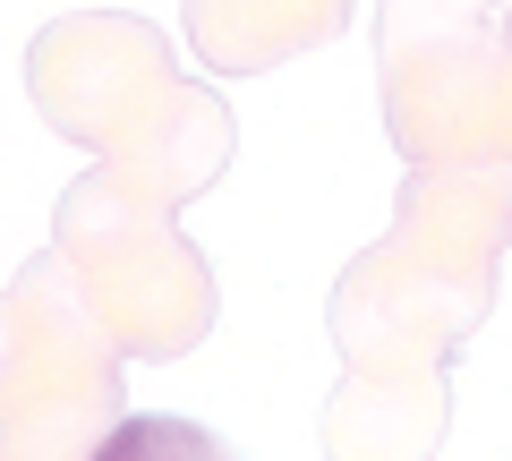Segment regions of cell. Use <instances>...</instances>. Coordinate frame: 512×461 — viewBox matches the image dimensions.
<instances>
[{"label": "cell", "mask_w": 512, "mask_h": 461, "mask_svg": "<svg viewBox=\"0 0 512 461\" xmlns=\"http://www.w3.org/2000/svg\"><path fill=\"white\" fill-rule=\"evenodd\" d=\"M512 248V163H410L393 231L333 282L342 385L325 402V453H436L453 427V359L495 308Z\"/></svg>", "instance_id": "6da1fadb"}, {"label": "cell", "mask_w": 512, "mask_h": 461, "mask_svg": "<svg viewBox=\"0 0 512 461\" xmlns=\"http://www.w3.org/2000/svg\"><path fill=\"white\" fill-rule=\"evenodd\" d=\"M120 402V351L77 299L60 248L26 257L0 291V461L103 453Z\"/></svg>", "instance_id": "7a4b0ae2"}, {"label": "cell", "mask_w": 512, "mask_h": 461, "mask_svg": "<svg viewBox=\"0 0 512 461\" xmlns=\"http://www.w3.org/2000/svg\"><path fill=\"white\" fill-rule=\"evenodd\" d=\"M52 248L120 359H188L214 333V274H205V257L171 231L163 205L120 197L103 171H86L60 197Z\"/></svg>", "instance_id": "3957f363"}, {"label": "cell", "mask_w": 512, "mask_h": 461, "mask_svg": "<svg viewBox=\"0 0 512 461\" xmlns=\"http://www.w3.org/2000/svg\"><path fill=\"white\" fill-rule=\"evenodd\" d=\"M384 137L402 163H512V77L495 9L478 0H384L376 9Z\"/></svg>", "instance_id": "277c9868"}, {"label": "cell", "mask_w": 512, "mask_h": 461, "mask_svg": "<svg viewBox=\"0 0 512 461\" xmlns=\"http://www.w3.org/2000/svg\"><path fill=\"white\" fill-rule=\"evenodd\" d=\"M171 35L128 9H69L26 43V94H35L43 129L69 146L111 154L171 103Z\"/></svg>", "instance_id": "5b68a950"}, {"label": "cell", "mask_w": 512, "mask_h": 461, "mask_svg": "<svg viewBox=\"0 0 512 461\" xmlns=\"http://www.w3.org/2000/svg\"><path fill=\"white\" fill-rule=\"evenodd\" d=\"M231 111H222L214 86H197V77H180L171 86V103L154 111L137 137H120L111 154H94V171H103L120 197H146L163 205V214H180V205H197L205 188L222 180V163H231Z\"/></svg>", "instance_id": "8992f818"}, {"label": "cell", "mask_w": 512, "mask_h": 461, "mask_svg": "<svg viewBox=\"0 0 512 461\" xmlns=\"http://www.w3.org/2000/svg\"><path fill=\"white\" fill-rule=\"evenodd\" d=\"M180 26H188V52L214 77H256L333 43L350 26V0H188Z\"/></svg>", "instance_id": "52a82bcc"}, {"label": "cell", "mask_w": 512, "mask_h": 461, "mask_svg": "<svg viewBox=\"0 0 512 461\" xmlns=\"http://www.w3.org/2000/svg\"><path fill=\"white\" fill-rule=\"evenodd\" d=\"M495 52H504V77H512V0L495 9Z\"/></svg>", "instance_id": "ba28073f"}, {"label": "cell", "mask_w": 512, "mask_h": 461, "mask_svg": "<svg viewBox=\"0 0 512 461\" xmlns=\"http://www.w3.org/2000/svg\"><path fill=\"white\" fill-rule=\"evenodd\" d=\"M478 9H504V0H478Z\"/></svg>", "instance_id": "9c48e42d"}]
</instances>
